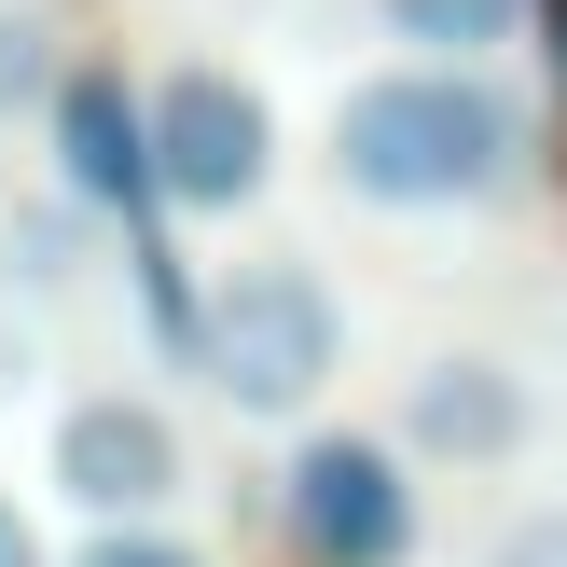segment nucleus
Here are the masks:
<instances>
[{
  "instance_id": "nucleus-1",
  "label": "nucleus",
  "mask_w": 567,
  "mask_h": 567,
  "mask_svg": "<svg viewBox=\"0 0 567 567\" xmlns=\"http://www.w3.org/2000/svg\"><path fill=\"white\" fill-rule=\"evenodd\" d=\"M319 153H332V181H347L360 208L430 221V208H485V194H513L540 138H526V97L485 83L471 55H388V70H360L347 97H332Z\"/></svg>"
},
{
  "instance_id": "nucleus-2",
  "label": "nucleus",
  "mask_w": 567,
  "mask_h": 567,
  "mask_svg": "<svg viewBox=\"0 0 567 567\" xmlns=\"http://www.w3.org/2000/svg\"><path fill=\"white\" fill-rule=\"evenodd\" d=\"M347 374V291L305 249H249L208 277V388L236 415H305Z\"/></svg>"
},
{
  "instance_id": "nucleus-3",
  "label": "nucleus",
  "mask_w": 567,
  "mask_h": 567,
  "mask_svg": "<svg viewBox=\"0 0 567 567\" xmlns=\"http://www.w3.org/2000/svg\"><path fill=\"white\" fill-rule=\"evenodd\" d=\"M277 181V97L221 55H181L153 83V208L166 221H236Z\"/></svg>"
},
{
  "instance_id": "nucleus-4",
  "label": "nucleus",
  "mask_w": 567,
  "mask_h": 567,
  "mask_svg": "<svg viewBox=\"0 0 567 567\" xmlns=\"http://www.w3.org/2000/svg\"><path fill=\"white\" fill-rule=\"evenodd\" d=\"M402 443L374 430H305L291 471H277V540H291L305 567H415V540H430V498L402 485Z\"/></svg>"
},
{
  "instance_id": "nucleus-5",
  "label": "nucleus",
  "mask_w": 567,
  "mask_h": 567,
  "mask_svg": "<svg viewBox=\"0 0 567 567\" xmlns=\"http://www.w3.org/2000/svg\"><path fill=\"white\" fill-rule=\"evenodd\" d=\"M42 471H55V498H70L83 526H166V513H181V485H194L181 430H166L138 388H83V402H55Z\"/></svg>"
},
{
  "instance_id": "nucleus-6",
  "label": "nucleus",
  "mask_w": 567,
  "mask_h": 567,
  "mask_svg": "<svg viewBox=\"0 0 567 567\" xmlns=\"http://www.w3.org/2000/svg\"><path fill=\"white\" fill-rule=\"evenodd\" d=\"M388 443H402L415 471H513L526 443H540V388L498 347H443V360L402 374V430Z\"/></svg>"
},
{
  "instance_id": "nucleus-7",
  "label": "nucleus",
  "mask_w": 567,
  "mask_h": 567,
  "mask_svg": "<svg viewBox=\"0 0 567 567\" xmlns=\"http://www.w3.org/2000/svg\"><path fill=\"white\" fill-rule=\"evenodd\" d=\"M42 138H55V194H83L97 221H166L153 208V83H125L111 55H70Z\"/></svg>"
},
{
  "instance_id": "nucleus-8",
  "label": "nucleus",
  "mask_w": 567,
  "mask_h": 567,
  "mask_svg": "<svg viewBox=\"0 0 567 567\" xmlns=\"http://www.w3.org/2000/svg\"><path fill=\"white\" fill-rule=\"evenodd\" d=\"M125 277H138V332H153V360L208 374V277H181V249H166L153 221L125 236Z\"/></svg>"
},
{
  "instance_id": "nucleus-9",
  "label": "nucleus",
  "mask_w": 567,
  "mask_h": 567,
  "mask_svg": "<svg viewBox=\"0 0 567 567\" xmlns=\"http://www.w3.org/2000/svg\"><path fill=\"white\" fill-rule=\"evenodd\" d=\"M83 249H97V208H83V194H28V208L0 221V277H14V291H70Z\"/></svg>"
},
{
  "instance_id": "nucleus-10",
  "label": "nucleus",
  "mask_w": 567,
  "mask_h": 567,
  "mask_svg": "<svg viewBox=\"0 0 567 567\" xmlns=\"http://www.w3.org/2000/svg\"><path fill=\"white\" fill-rule=\"evenodd\" d=\"M374 28L415 42V55H471L485 70L498 42H526V0H374Z\"/></svg>"
},
{
  "instance_id": "nucleus-11",
  "label": "nucleus",
  "mask_w": 567,
  "mask_h": 567,
  "mask_svg": "<svg viewBox=\"0 0 567 567\" xmlns=\"http://www.w3.org/2000/svg\"><path fill=\"white\" fill-rule=\"evenodd\" d=\"M55 83H70V28L42 0H0V125H42Z\"/></svg>"
},
{
  "instance_id": "nucleus-12",
  "label": "nucleus",
  "mask_w": 567,
  "mask_h": 567,
  "mask_svg": "<svg viewBox=\"0 0 567 567\" xmlns=\"http://www.w3.org/2000/svg\"><path fill=\"white\" fill-rule=\"evenodd\" d=\"M70 567H208V554L181 526H97V540H70Z\"/></svg>"
},
{
  "instance_id": "nucleus-13",
  "label": "nucleus",
  "mask_w": 567,
  "mask_h": 567,
  "mask_svg": "<svg viewBox=\"0 0 567 567\" xmlns=\"http://www.w3.org/2000/svg\"><path fill=\"white\" fill-rule=\"evenodd\" d=\"M485 567H567V498H540V513H513L485 540Z\"/></svg>"
},
{
  "instance_id": "nucleus-14",
  "label": "nucleus",
  "mask_w": 567,
  "mask_h": 567,
  "mask_svg": "<svg viewBox=\"0 0 567 567\" xmlns=\"http://www.w3.org/2000/svg\"><path fill=\"white\" fill-rule=\"evenodd\" d=\"M0 567H55V554H42V513H28V498H0Z\"/></svg>"
},
{
  "instance_id": "nucleus-15",
  "label": "nucleus",
  "mask_w": 567,
  "mask_h": 567,
  "mask_svg": "<svg viewBox=\"0 0 567 567\" xmlns=\"http://www.w3.org/2000/svg\"><path fill=\"white\" fill-rule=\"evenodd\" d=\"M554 83H567V0H554Z\"/></svg>"
}]
</instances>
